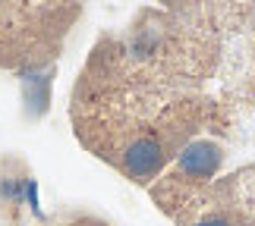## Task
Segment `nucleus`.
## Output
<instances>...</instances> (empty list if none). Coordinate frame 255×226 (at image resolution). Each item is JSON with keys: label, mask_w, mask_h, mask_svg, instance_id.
Segmentation results:
<instances>
[{"label": "nucleus", "mask_w": 255, "mask_h": 226, "mask_svg": "<svg viewBox=\"0 0 255 226\" xmlns=\"http://www.w3.org/2000/svg\"><path fill=\"white\" fill-rule=\"evenodd\" d=\"M148 195L176 226H255V163L211 179L164 173Z\"/></svg>", "instance_id": "3"}, {"label": "nucleus", "mask_w": 255, "mask_h": 226, "mask_svg": "<svg viewBox=\"0 0 255 226\" xmlns=\"http://www.w3.org/2000/svg\"><path fill=\"white\" fill-rule=\"evenodd\" d=\"M41 226H117L111 223L101 214H92V211H60L54 217H47Z\"/></svg>", "instance_id": "4"}, {"label": "nucleus", "mask_w": 255, "mask_h": 226, "mask_svg": "<svg viewBox=\"0 0 255 226\" xmlns=\"http://www.w3.org/2000/svg\"><path fill=\"white\" fill-rule=\"evenodd\" d=\"M85 0H0V70L51 82Z\"/></svg>", "instance_id": "2"}, {"label": "nucleus", "mask_w": 255, "mask_h": 226, "mask_svg": "<svg viewBox=\"0 0 255 226\" xmlns=\"http://www.w3.org/2000/svg\"><path fill=\"white\" fill-rule=\"evenodd\" d=\"M92 44L70 91L82 148L123 179H161L202 139L227 142L255 104V47L208 0H161Z\"/></svg>", "instance_id": "1"}]
</instances>
